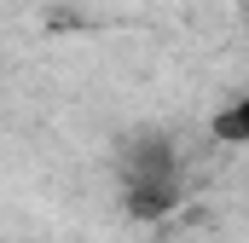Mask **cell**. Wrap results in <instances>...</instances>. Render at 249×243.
Segmentation results:
<instances>
[{
    "label": "cell",
    "instance_id": "1",
    "mask_svg": "<svg viewBox=\"0 0 249 243\" xmlns=\"http://www.w3.org/2000/svg\"><path fill=\"white\" fill-rule=\"evenodd\" d=\"M186 197V180H180V156L162 133H139L122 151V203L133 220H162L174 214Z\"/></svg>",
    "mask_w": 249,
    "mask_h": 243
},
{
    "label": "cell",
    "instance_id": "2",
    "mask_svg": "<svg viewBox=\"0 0 249 243\" xmlns=\"http://www.w3.org/2000/svg\"><path fill=\"white\" fill-rule=\"evenodd\" d=\"M214 139H226V145H249V87L214 116Z\"/></svg>",
    "mask_w": 249,
    "mask_h": 243
}]
</instances>
